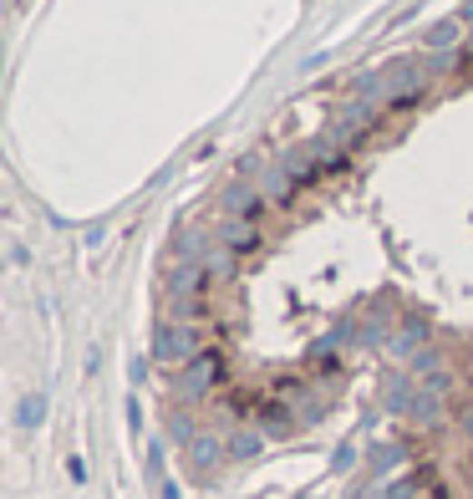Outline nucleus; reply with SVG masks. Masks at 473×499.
I'll use <instances>...</instances> for the list:
<instances>
[{
	"instance_id": "1",
	"label": "nucleus",
	"mask_w": 473,
	"mask_h": 499,
	"mask_svg": "<svg viewBox=\"0 0 473 499\" xmlns=\"http://www.w3.org/2000/svg\"><path fill=\"white\" fill-rule=\"evenodd\" d=\"M204 326H189V321H158L153 332V362L158 367H183L204 352Z\"/></svg>"
},
{
	"instance_id": "2",
	"label": "nucleus",
	"mask_w": 473,
	"mask_h": 499,
	"mask_svg": "<svg viewBox=\"0 0 473 499\" xmlns=\"http://www.w3.org/2000/svg\"><path fill=\"white\" fill-rule=\"evenodd\" d=\"M230 377V367H224V352L219 346H204L193 362H183L179 377H173V393L183 397V403H199V397H209L219 383Z\"/></svg>"
},
{
	"instance_id": "3",
	"label": "nucleus",
	"mask_w": 473,
	"mask_h": 499,
	"mask_svg": "<svg viewBox=\"0 0 473 499\" xmlns=\"http://www.w3.org/2000/svg\"><path fill=\"white\" fill-rule=\"evenodd\" d=\"M219 205H224V215L260 225V219H265V205H270V199L255 189V179H240V174H234V179L224 184V194H219Z\"/></svg>"
},
{
	"instance_id": "4",
	"label": "nucleus",
	"mask_w": 473,
	"mask_h": 499,
	"mask_svg": "<svg viewBox=\"0 0 473 499\" xmlns=\"http://www.w3.org/2000/svg\"><path fill=\"white\" fill-rule=\"evenodd\" d=\"M163 291L168 295H209L214 291V275H209L204 260H173L163 275Z\"/></svg>"
},
{
	"instance_id": "5",
	"label": "nucleus",
	"mask_w": 473,
	"mask_h": 499,
	"mask_svg": "<svg viewBox=\"0 0 473 499\" xmlns=\"http://www.w3.org/2000/svg\"><path fill=\"white\" fill-rule=\"evenodd\" d=\"M255 423L265 428V438H291L295 428H301V413H295V403L291 397H260V413H255Z\"/></svg>"
},
{
	"instance_id": "6",
	"label": "nucleus",
	"mask_w": 473,
	"mask_h": 499,
	"mask_svg": "<svg viewBox=\"0 0 473 499\" xmlns=\"http://www.w3.org/2000/svg\"><path fill=\"white\" fill-rule=\"evenodd\" d=\"M219 245H224V250H230V255H255V250H260V245H265V235H260V225H250V219H219Z\"/></svg>"
},
{
	"instance_id": "7",
	"label": "nucleus",
	"mask_w": 473,
	"mask_h": 499,
	"mask_svg": "<svg viewBox=\"0 0 473 499\" xmlns=\"http://www.w3.org/2000/svg\"><path fill=\"white\" fill-rule=\"evenodd\" d=\"M183 454H189V474L193 479H204V474H214L219 464L230 459V444H219L214 434H199L193 444H183Z\"/></svg>"
},
{
	"instance_id": "8",
	"label": "nucleus",
	"mask_w": 473,
	"mask_h": 499,
	"mask_svg": "<svg viewBox=\"0 0 473 499\" xmlns=\"http://www.w3.org/2000/svg\"><path fill=\"white\" fill-rule=\"evenodd\" d=\"M422 346H428V321H422V316H402V326L392 332V352H397V357H418Z\"/></svg>"
},
{
	"instance_id": "9",
	"label": "nucleus",
	"mask_w": 473,
	"mask_h": 499,
	"mask_svg": "<svg viewBox=\"0 0 473 499\" xmlns=\"http://www.w3.org/2000/svg\"><path fill=\"white\" fill-rule=\"evenodd\" d=\"M422 46H428V52H458V46H463V21H458V15L433 21V26L422 31Z\"/></svg>"
},
{
	"instance_id": "10",
	"label": "nucleus",
	"mask_w": 473,
	"mask_h": 499,
	"mask_svg": "<svg viewBox=\"0 0 473 499\" xmlns=\"http://www.w3.org/2000/svg\"><path fill=\"white\" fill-rule=\"evenodd\" d=\"M214 316L209 295H168V321H189V326H204Z\"/></svg>"
},
{
	"instance_id": "11",
	"label": "nucleus",
	"mask_w": 473,
	"mask_h": 499,
	"mask_svg": "<svg viewBox=\"0 0 473 499\" xmlns=\"http://www.w3.org/2000/svg\"><path fill=\"white\" fill-rule=\"evenodd\" d=\"M443 403H448V397H438V393L422 387L418 403L408 408V423H418V428H438V423H443Z\"/></svg>"
},
{
	"instance_id": "12",
	"label": "nucleus",
	"mask_w": 473,
	"mask_h": 499,
	"mask_svg": "<svg viewBox=\"0 0 473 499\" xmlns=\"http://www.w3.org/2000/svg\"><path fill=\"white\" fill-rule=\"evenodd\" d=\"M265 448V428H240V434H230V464H250Z\"/></svg>"
},
{
	"instance_id": "13",
	"label": "nucleus",
	"mask_w": 473,
	"mask_h": 499,
	"mask_svg": "<svg viewBox=\"0 0 473 499\" xmlns=\"http://www.w3.org/2000/svg\"><path fill=\"white\" fill-rule=\"evenodd\" d=\"M260 194H265L270 205H291V194H295V179L285 174V168H270L265 179H260Z\"/></svg>"
},
{
	"instance_id": "14",
	"label": "nucleus",
	"mask_w": 473,
	"mask_h": 499,
	"mask_svg": "<svg viewBox=\"0 0 473 499\" xmlns=\"http://www.w3.org/2000/svg\"><path fill=\"white\" fill-rule=\"evenodd\" d=\"M418 393H422V387L412 383V372H408V377H392V383H387V408H392V413H408L412 403H418Z\"/></svg>"
},
{
	"instance_id": "15",
	"label": "nucleus",
	"mask_w": 473,
	"mask_h": 499,
	"mask_svg": "<svg viewBox=\"0 0 473 499\" xmlns=\"http://www.w3.org/2000/svg\"><path fill=\"white\" fill-rule=\"evenodd\" d=\"M402 459H408V448H402V444H382V448H371V459H367V464H371V474L382 479V474H392Z\"/></svg>"
},
{
	"instance_id": "16",
	"label": "nucleus",
	"mask_w": 473,
	"mask_h": 499,
	"mask_svg": "<svg viewBox=\"0 0 473 499\" xmlns=\"http://www.w3.org/2000/svg\"><path fill=\"white\" fill-rule=\"evenodd\" d=\"M41 418H46V397L41 393H26L21 403H15V423H21V428H36Z\"/></svg>"
},
{
	"instance_id": "17",
	"label": "nucleus",
	"mask_w": 473,
	"mask_h": 499,
	"mask_svg": "<svg viewBox=\"0 0 473 499\" xmlns=\"http://www.w3.org/2000/svg\"><path fill=\"white\" fill-rule=\"evenodd\" d=\"M351 87H357V97L377 103V97L387 92V72H357V77H351Z\"/></svg>"
},
{
	"instance_id": "18",
	"label": "nucleus",
	"mask_w": 473,
	"mask_h": 499,
	"mask_svg": "<svg viewBox=\"0 0 473 499\" xmlns=\"http://www.w3.org/2000/svg\"><path fill=\"white\" fill-rule=\"evenodd\" d=\"M168 434L179 438V444H193V438H199V428H193V413H189V408H173V413H168Z\"/></svg>"
},
{
	"instance_id": "19",
	"label": "nucleus",
	"mask_w": 473,
	"mask_h": 499,
	"mask_svg": "<svg viewBox=\"0 0 473 499\" xmlns=\"http://www.w3.org/2000/svg\"><path fill=\"white\" fill-rule=\"evenodd\" d=\"M438 367H443V352H438V346H422L418 357L408 362V372H412V377H433Z\"/></svg>"
},
{
	"instance_id": "20",
	"label": "nucleus",
	"mask_w": 473,
	"mask_h": 499,
	"mask_svg": "<svg viewBox=\"0 0 473 499\" xmlns=\"http://www.w3.org/2000/svg\"><path fill=\"white\" fill-rule=\"evenodd\" d=\"M224 408H230V418H255V413H260V403H255L250 393H240V387H234V393L224 397Z\"/></svg>"
},
{
	"instance_id": "21",
	"label": "nucleus",
	"mask_w": 473,
	"mask_h": 499,
	"mask_svg": "<svg viewBox=\"0 0 473 499\" xmlns=\"http://www.w3.org/2000/svg\"><path fill=\"white\" fill-rule=\"evenodd\" d=\"M418 103H422V87H418V92H392V97H387V113L402 117V113H412Z\"/></svg>"
},
{
	"instance_id": "22",
	"label": "nucleus",
	"mask_w": 473,
	"mask_h": 499,
	"mask_svg": "<svg viewBox=\"0 0 473 499\" xmlns=\"http://www.w3.org/2000/svg\"><path fill=\"white\" fill-rule=\"evenodd\" d=\"M422 387H428V393H438V397H453V372L438 367L433 377H422Z\"/></svg>"
},
{
	"instance_id": "23",
	"label": "nucleus",
	"mask_w": 473,
	"mask_h": 499,
	"mask_svg": "<svg viewBox=\"0 0 473 499\" xmlns=\"http://www.w3.org/2000/svg\"><path fill=\"white\" fill-rule=\"evenodd\" d=\"M453 72H458V77H473V46H468V41H463V52H458V62H453Z\"/></svg>"
},
{
	"instance_id": "24",
	"label": "nucleus",
	"mask_w": 473,
	"mask_h": 499,
	"mask_svg": "<svg viewBox=\"0 0 473 499\" xmlns=\"http://www.w3.org/2000/svg\"><path fill=\"white\" fill-rule=\"evenodd\" d=\"M351 464H357V448L341 444V448H336V469H351Z\"/></svg>"
},
{
	"instance_id": "25",
	"label": "nucleus",
	"mask_w": 473,
	"mask_h": 499,
	"mask_svg": "<svg viewBox=\"0 0 473 499\" xmlns=\"http://www.w3.org/2000/svg\"><path fill=\"white\" fill-rule=\"evenodd\" d=\"M387 499H412V484H408V479H397V484H387Z\"/></svg>"
},
{
	"instance_id": "26",
	"label": "nucleus",
	"mask_w": 473,
	"mask_h": 499,
	"mask_svg": "<svg viewBox=\"0 0 473 499\" xmlns=\"http://www.w3.org/2000/svg\"><path fill=\"white\" fill-rule=\"evenodd\" d=\"M163 499H179V484H173L168 474H163Z\"/></svg>"
},
{
	"instance_id": "27",
	"label": "nucleus",
	"mask_w": 473,
	"mask_h": 499,
	"mask_svg": "<svg viewBox=\"0 0 473 499\" xmlns=\"http://www.w3.org/2000/svg\"><path fill=\"white\" fill-rule=\"evenodd\" d=\"M463 434H468V438H473V408H468V413H463Z\"/></svg>"
},
{
	"instance_id": "28",
	"label": "nucleus",
	"mask_w": 473,
	"mask_h": 499,
	"mask_svg": "<svg viewBox=\"0 0 473 499\" xmlns=\"http://www.w3.org/2000/svg\"><path fill=\"white\" fill-rule=\"evenodd\" d=\"M458 21H468V26H473V0L463 5V11H458Z\"/></svg>"
},
{
	"instance_id": "29",
	"label": "nucleus",
	"mask_w": 473,
	"mask_h": 499,
	"mask_svg": "<svg viewBox=\"0 0 473 499\" xmlns=\"http://www.w3.org/2000/svg\"><path fill=\"white\" fill-rule=\"evenodd\" d=\"M468 46H473V31H468Z\"/></svg>"
}]
</instances>
